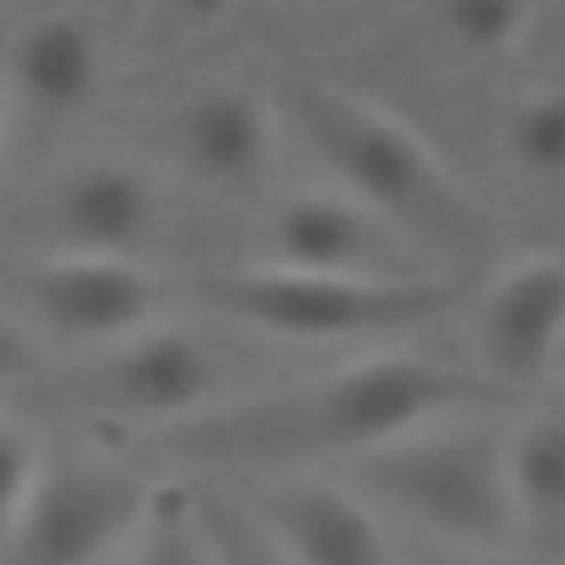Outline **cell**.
<instances>
[{"label": "cell", "instance_id": "obj_6", "mask_svg": "<svg viewBox=\"0 0 565 565\" xmlns=\"http://www.w3.org/2000/svg\"><path fill=\"white\" fill-rule=\"evenodd\" d=\"M216 384L221 366L212 349L177 318L93 349L75 375V393L88 402V411L150 433H163L221 402Z\"/></svg>", "mask_w": 565, "mask_h": 565}, {"label": "cell", "instance_id": "obj_16", "mask_svg": "<svg viewBox=\"0 0 565 565\" xmlns=\"http://www.w3.org/2000/svg\"><path fill=\"white\" fill-rule=\"evenodd\" d=\"M508 154L534 181H565V88L525 93L508 115Z\"/></svg>", "mask_w": 565, "mask_h": 565}, {"label": "cell", "instance_id": "obj_13", "mask_svg": "<svg viewBox=\"0 0 565 565\" xmlns=\"http://www.w3.org/2000/svg\"><path fill=\"white\" fill-rule=\"evenodd\" d=\"M49 216L62 247L137 256L154 230V190L132 168L97 159L57 181Z\"/></svg>", "mask_w": 565, "mask_h": 565}, {"label": "cell", "instance_id": "obj_5", "mask_svg": "<svg viewBox=\"0 0 565 565\" xmlns=\"http://www.w3.org/2000/svg\"><path fill=\"white\" fill-rule=\"evenodd\" d=\"M150 503L154 486L124 463H40L22 508L0 534L4 565H106L137 534Z\"/></svg>", "mask_w": 565, "mask_h": 565}, {"label": "cell", "instance_id": "obj_2", "mask_svg": "<svg viewBox=\"0 0 565 565\" xmlns=\"http://www.w3.org/2000/svg\"><path fill=\"white\" fill-rule=\"evenodd\" d=\"M282 102L300 124L309 150L335 177V190L362 203L371 216L441 247L486 243V207L397 115L300 71L287 75Z\"/></svg>", "mask_w": 565, "mask_h": 565}, {"label": "cell", "instance_id": "obj_24", "mask_svg": "<svg viewBox=\"0 0 565 565\" xmlns=\"http://www.w3.org/2000/svg\"><path fill=\"white\" fill-rule=\"evenodd\" d=\"M0 150H4V106H0Z\"/></svg>", "mask_w": 565, "mask_h": 565}, {"label": "cell", "instance_id": "obj_19", "mask_svg": "<svg viewBox=\"0 0 565 565\" xmlns=\"http://www.w3.org/2000/svg\"><path fill=\"white\" fill-rule=\"evenodd\" d=\"M40 463L44 459H40L31 433L18 419L0 415V534L9 530L13 512L22 508V499H26L31 481H35V472H40Z\"/></svg>", "mask_w": 565, "mask_h": 565}, {"label": "cell", "instance_id": "obj_3", "mask_svg": "<svg viewBox=\"0 0 565 565\" xmlns=\"http://www.w3.org/2000/svg\"><path fill=\"white\" fill-rule=\"evenodd\" d=\"M194 300L247 331L274 340H375L428 327L463 305V287L441 274L388 269H296V265H230L194 278Z\"/></svg>", "mask_w": 565, "mask_h": 565}, {"label": "cell", "instance_id": "obj_10", "mask_svg": "<svg viewBox=\"0 0 565 565\" xmlns=\"http://www.w3.org/2000/svg\"><path fill=\"white\" fill-rule=\"evenodd\" d=\"M13 93L40 115H79L97 102L102 88V40L88 18L71 9H49L26 18L4 53Z\"/></svg>", "mask_w": 565, "mask_h": 565}, {"label": "cell", "instance_id": "obj_22", "mask_svg": "<svg viewBox=\"0 0 565 565\" xmlns=\"http://www.w3.org/2000/svg\"><path fill=\"white\" fill-rule=\"evenodd\" d=\"M450 565H508L499 552H463L459 561H450Z\"/></svg>", "mask_w": 565, "mask_h": 565}, {"label": "cell", "instance_id": "obj_23", "mask_svg": "<svg viewBox=\"0 0 565 565\" xmlns=\"http://www.w3.org/2000/svg\"><path fill=\"white\" fill-rule=\"evenodd\" d=\"M552 375H565V335H561V349H556V358H552Z\"/></svg>", "mask_w": 565, "mask_h": 565}, {"label": "cell", "instance_id": "obj_18", "mask_svg": "<svg viewBox=\"0 0 565 565\" xmlns=\"http://www.w3.org/2000/svg\"><path fill=\"white\" fill-rule=\"evenodd\" d=\"M207 530H212V547L221 565H291L278 543L269 539V530L260 525V516L221 508V503H203Z\"/></svg>", "mask_w": 565, "mask_h": 565}, {"label": "cell", "instance_id": "obj_21", "mask_svg": "<svg viewBox=\"0 0 565 565\" xmlns=\"http://www.w3.org/2000/svg\"><path fill=\"white\" fill-rule=\"evenodd\" d=\"M238 0H168V9L190 26H216Z\"/></svg>", "mask_w": 565, "mask_h": 565}, {"label": "cell", "instance_id": "obj_8", "mask_svg": "<svg viewBox=\"0 0 565 565\" xmlns=\"http://www.w3.org/2000/svg\"><path fill=\"white\" fill-rule=\"evenodd\" d=\"M565 335V260L534 252L503 265L477 300L481 371L503 380H530L552 371Z\"/></svg>", "mask_w": 565, "mask_h": 565}, {"label": "cell", "instance_id": "obj_20", "mask_svg": "<svg viewBox=\"0 0 565 565\" xmlns=\"http://www.w3.org/2000/svg\"><path fill=\"white\" fill-rule=\"evenodd\" d=\"M35 366H40V349H35L31 327L18 313L0 309V388L31 380Z\"/></svg>", "mask_w": 565, "mask_h": 565}, {"label": "cell", "instance_id": "obj_25", "mask_svg": "<svg viewBox=\"0 0 565 565\" xmlns=\"http://www.w3.org/2000/svg\"><path fill=\"white\" fill-rule=\"evenodd\" d=\"M291 4H322V0H291Z\"/></svg>", "mask_w": 565, "mask_h": 565}, {"label": "cell", "instance_id": "obj_4", "mask_svg": "<svg viewBox=\"0 0 565 565\" xmlns=\"http://www.w3.org/2000/svg\"><path fill=\"white\" fill-rule=\"evenodd\" d=\"M353 463L375 499L459 552H499L516 530L503 437L459 424V415L424 424Z\"/></svg>", "mask_w": 565, "mask_h": 565}, {"label": "cell", "instance_id": "obj_12", "mask_svg": "<svg viewBox=\"0 0 565 565\" xmlns=\"http://www.w3.org/2000/svg\"><path fill=\"white\" fill-rule=\"evenodd\" d=\"M181 163L207 185H247L265 172L274 128L265 106L234 84L194 88L172 119Z\"/></svg>", "mask_w": 565, "mask_h": 565}, {"label": "cell", "instance_id": "obj_14", "mask_svg": "<svg viewBox=\"0 0 565 565\" xmlns=\"http://www.w3.org/2000/svg\"><path fill=\"white\" fill-rule=\"evenodd\" d=\"M516 525L565 530V411L525 419L503 437Z\"/></svg>", "mask_w": 565, "mask_h": 565}, {"label": "cell", "instance_id": "obj_1", "mask_svg": "<svg viewBox=\"0 0 565 565\" xmlns=\"http://www.w3.org/2000/svg\"><path fill=\"white\" fill-rule=\"evenodd\" d=\"M499 397L481 366L424 353H366L331 371L221 397L207 411L154 433L159 446L221 463L362 459L424 424L468 415Z\"/></svg>", "mask_w": 565, "mask_h": 565}, {"label": "cell", "instance_id": "obj_9", "mask_svg": "<svg viewBox=\"0 0 565 565\" xmlns=\"http://www.w3.org/2000/svg\"><path fill=\"white\" fill-rule=\"evenodd\" d=\"M256 516L291 565H393L371 499L340 481L282 477Z\"/></svg>", "mask_w": 565, "mask_h": 565}, {"label": "cell", "instance_id": "obj_7", "mask_svg": "<svg viewBox=\"0 0 565 565\" xmlns=\"http://www.w3.org/2000/svg\"><path fill=\"white\" fill-rule=\"evenodd\" d=\"M26 313L62 340L102 349L168 318V282L124 252L53 247L18 278Z\"/></svg>", "mask_w": 565, "mask_h": 565}, {"label": "cell", "instance_id": "obj_15", "mask_svg": "<svg viewBox=\"0 0 565 565\" xmlns=\"http://www.w3.org/2000/svg\"><path fill=\"white\" fill-rule=\"evenodd\" d=\"M119 565H221L212 547V530L203 516V499L181 490H154V503L137 534L115 556Z\"/></svg>", "mask_w": 565, "mask_h": 565}, {"label": "cell", "instance_id": "obj_11", "mask_svg": "<svg viewBox=\"0 0 565 565\" xmlns=\"http://www.w3.org/2000/svg\"><path fill=\"white\" fill-rule=\"evenodd\" d=\"M384 221L371 216L340 190H305L269 212V260L296 269H349L388 274L397 269L384 247Z\"/></svg>", "mask_w": 565, "mask_h": 565}, {"label": "cell", "instance_id": "obj_17", "mask_svg": "<svg viewBox=\"0 0 565 565\" xmlns=\"http://www.w3.org/2000/svg\"><path fill=\"white\" fill-rule=\"evenodd\" d=\"M441 31L468 53H503L530 26V0H437Z\"/></svg>", "mask_w": 565, "mask_h": 565}]
</instances>
